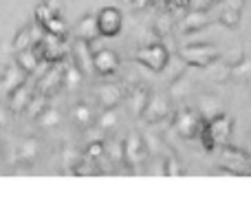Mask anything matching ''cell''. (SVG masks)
I'll return each instance as SVG.
<instances>
[{
    "label": "cell",
    "mask_w": 251,
    "mask_h": 214,
    "mask_svg": "<svg viewBox=\"0 0 251 214\" xmlns=\"http://www.w3.org/2000/svg\"><path fill=\"white\" fill-rule=\"evenodd\" d=\"M124 16L117 7H104L97 13V27H100V35L104 38H115L122 31Z\"/></svg>",
    "instance_id": "cell-1"
},
{
    "label": "cell",
    "mask_w": 251,
    "mask_h": 214,
    "mask_svg": "<svg viewBox=\"0 0 251 214\" xmlns=\"http://www.w3.org/2000/svg\"><path fill=\"white\" fill-rule=\"evenodd\" d=\"M137 62L150 71H163L168 64V51L163 44H150L137 53Z\"/></svg>",
    "instance_id": "cell-2"
},
{
    "label": "cell",
    "mask_w": 251,
    "mask_h": 214,
    "mask_svg": "<svg viewBox=\"0 0 251 214\" xmlns=\"http://www.w3.org/2000/svg\"><path fill=\"white\" fill-rule=\"evenodd\" d=\"M181 57L192 66H207L218 57L216 49L207 44H196V47H185L181 51Z\"/></svg>",
    "instance_id": "cell-3"
},
{
    "label": "cell",
    "mask_w": 251,
    "mask_h": 214,
    "mask_svg": "<svg viewBox=\"0 0 251 214\" xmlns=\"http://www.w3.org/2000/svg\"><path fill=\"white\" fill-rule=\"evenodd\" d=\"M26 71L22 69V66H7L2 73V78H0V91L4 93V95H13V93L18 91L20 86H25L26 82Z\"/></svg>",
    "instance_id": "cell-4"
},
{
    "label": "cell",
    "mask_w": 251,
    "mask_h": 214,
    "mask_svg": "<svg viewBox=\"0 0 251 214\" xmlns=\"http://www.w3.org/2000/svg\"><path fill=\"white\" fill-rule=\"evenodd\" d=\"M86 40H77L73 47V57H75V66H77L82 73L91 75L95 73V53H91V49H88Z\"/></svg>",
    "instance_id": "cell-5"
},
{
    "label": "cell",
    "mask_w": 251,
    "mask_h": 214,
    "mask_svg": "<svg viewBox=\"0 0 251 214\" xmlns=\"http://www.w3.org/2000/svg\"><path fill=\"white\" fill-rule=\"evenodd\" d=\"M117 66H119V57L115 55V51H110V49L95 51V73L110 75L117 71Z\"/></svg>",
    "instance_id": "cell-6"
},
{
    "label": "cell",
    "mask_w": 251,
    "mask_h": 214,
    "mask_svg": "<svg viewBox=\"0 0 251 214\" xmlns=\"http://www.w3.org/2000/svg\"><path fill=\"white\" fill-rule=\"evenodd\" d=\"M176 133L181 137H185V139H192V137H196L201 133V119L194 113H187L185 110L176 119Z\"/></svg>",
    "instance_id": "cell-7"
},
{
    "label": "cell",
    "mask_w": 251,
    "mask_h": 214,
    "mask_svg": "<svg viewBox=\"0 0 251 214\" xmlns=\"http://www.w3.org/2000/svg\"><path fill=\"white\" fill-rule=\"evenodd\" d=\"M146 115L150 122H159V119H163V117H168L170 115V104H168V100H165L163 95H154V97H150V104H148V108H146Z\"/></svg>",
    "instance_id": "cell-8"
},
{
    "label": "cell",
    "mask_w": 251,
    "mask_h": 214,
    "mask_svg": "<svg viewBox=\"0 0 251 214\" xmlns=\"http://www.w3.org/2000/svg\"><path fill=\"white\" fill-rule=\"evenodd\" d=\"M75 35H77V40H86V42H93V40L100 35L97 16H86L84 20H79V25L75 27Z\"/></svg>",
    "instance_id": "cell-9"
},
{
    "label": "cell",
    "mask_w": 251,
    "mask_h": 214,
    "mask_svg": "<svg viewBox=\"0 0 251 214\" xmlns=\"http://www.w3.org/2000/svg\"><path fill=\"white\" fill-rule=\"evenodd\" d=\"M124 144H126V159H128L132 166H137V161H143V155H146V150H143L141 137L130 135L128 139L124 141Z\"/></svg>",
    "instance_id": "cell-10"
},
{
    "label": "cell",
    "mask_w": 251,
    "mask_h": 214,
    "mask_svg": "<svg viewBox=\"0 0 251 214\" xmlns=\"http://www.w3.org/2000/svg\"><path fill=\"white\" fill-rule=\"evenodd\" d=\"M16 64L22 66L26 73H33V71L38 69V64H40V57H38V53L33 51V47H29V49H22V51H18Z\"/></svg>",
    "instance_id": "cell-11"
},
{
    "label": "cell",
    "mask_w": 251,
    "mask_h": 214,
    "mask_svg": "<svg viewBox=\"0 0 251 214\" xmlns=\"http://www.w3.org/2000/svg\"><path fill=\"white\" fill-rule=\"evenodd\" d=\"M97 95H100V104L104 106V108H115V106L119 104V100H122V93H119V88L113 86V84H108V86H101Z\"/></svg>",
    "instance_id": "cell-12"
},
{
    "label": "cell",
    "mask_w": 251,
    "mask_h": 214,
    "mask_svg": "<svg viewBox=\"0 0 251 214\" xmlns=\"http://www.w3.org/2000/svg\"><path fill=\"white\" fill-rule=\"evenodd\" d=\"M209 25V20H207V16H205V11H192L190 16L183 20V25H181V29L183 31H190V33H194V31H199V29H203V27H207Z\"/></svg>",
    "instance_id": "cell-13"
},
{
    "label": "cell",
    "mask_w": 251,
    "mask_h": 214,
    "mask_svg": "<svg viewBox=\"0 0 251 214\" xmlns=\"http://www.w3.org/2000/svg\"><path fill=\"white\" fill-rule=\"evenodd\" d=\"M9 108L13 110V113H20L22 108H26V106L31 104V95H29V91H26V86H20L13 95H9Z\"/></svg>",
    "instance_id": "cell-14"
},
{
    "label": "cell",
    "mask_w": 251,
    "mask_h": 214,
    "mask_svg": "<svg viewBox=\"0 0 251 214\" xmlns=\"http://www.w3.org/2000/svg\"><path fill=\"white\" fill-rule=\"evenodd\" d=\"M223 110L218 108L216 100H212V97H203L201 100V117L205 119V122H212V119L221 117Z\"/></svg>",
    "instance_id": "cell-15"
},
{
    "label": "cell",
    "mask_w": 251,
    "mask_h": 214,
    "mask_svg": "<svg viewBox=\"0 0 251 214\" xmlns=\"http://www.w3.org/2000/svg\"><path fill=\"white\" fill-rule=\"evenodd\" d=\"M18 157H20L25 163H33L35 157H38V144H35L33 139L22 141L20 148H18Z\"/></svg>",
    "instance_id": "cell-16"
},
{
    "label": "cell",
    "mask_w": 251,
    "mask_h": 214,
    "mask_svg": "<svg viewBox=\"0 0 251 214\" xmlns=\"http://www.w3.org/2000/svg\"><path fill=\"white\" fill-rule=\"evenodd\" d=\"M148 104H150V95H148L146 88H137V93H134L132 97V110L137 115H143L148 108Z\"/></svg>",
    "instance_id": "cell-17"
},
{
    "label": "cell",
    "mask_w": 251,
    "mask_h": 214,
    "mask_svg": "<svg viewBox=\"0 0 251 214\" xmlns=\"http://www.w3.org/2000/svg\"><path fill=\"white\" fill-rule=\"evenodd\" d=\"M73 119L79 124V126H91V122H93L91 108H88V106H84V104H79L77 108L73 110Z\"/></svg>",
    "instance_id": "cell-18"
},
{
    "label": "cell",
    "mask_w": 251,
    "mask_h": 214,
    "mask_svg": "<svg viewBox=\"0 0 251 214\" xmlns=\"http://www.w3.org/2000/svg\"><path fill=\"white\" fill-rule=\"evenodd\" d=\"M115 124H117V110L104 108V113H101V117H100V128L101 131H108V128H113Z\"/></svg>",
    "instance_id": "cell-19"
},
{
    "label": "cell",
    "mask_w": 251,
    "mask_h": 214,
    "mask_svg": "<svg viewBox=\"0 0 251 214\" xmlns=\"http://www.w3.org/2000/svg\"><path fill=\"white\" fill-rule=\"evenodd\" d=\"M31 33H33V31H31ZM31 33H29V29L20 31V33H18V38L13 40V49H16V51H22V49L33 47V40H31Z\"/></svg>",
    "instance_id": "cell-20"
},
{
    "label": "cell",
    "mask_w": 251,
    "mask_h": 214,
    "mask_svg": "<svg viewBox=\"0 0 251 214\" xmlns=\"http://www.w3.org/2000/svg\"><path fill=\"white\" fill-rule=\"evenodd\" d=\"M38 119H40V124H42V126H55V124L60 122V113H57L55 108H47Z\"/></svg>",
    "instance_id": "cell-21"
},
{
    "label": "cell",
    "mask_w": 251,
    "mask_h": 214,
    "mask_svg": "<svg viewBox=\"0 0 251 214\" xmlns=\"http://www.w3.org/2000/svg\"><path fill=\"white\" fill-rule=\"evenodd\" d=\"M223 22H227L229 27L238 25V11H236V9H225V11H223Z\"/></svg>",
    "instance_id": "cell-22"
},
{
    "label": "cell",
    "mask_w": 251,
    "mask_h": 214,
    "mask_svg": "<svg viewBox=\"0 0 251 214\" xmlns=\"http://www.w3.org/2000/svg\"><path fill=\"white\" fill-rule=\"evenodd\" d=\"M212 2L214 0H192V9H196V11H205Z\"/></svg>",
    "instance_id": "cell-23"
},
{
    "label": "cell",
    "mask_w": 251,
    "mask_h": 214,
    "mask_svg": "<svg viewBox=\"0 0 251 214\" xmlns=\"http://www.w3.org/2000/svg\"><path fill=\"white\" fill-rule=\"evenodd\" d=\"M4 124H7V110L0 108V126H4Z\"/></svg>",
    "instance_id": "cell-24"
},
{
    "label": "cell",
    "mask_w": 251,
    "mask_h": 214,
    "mask_svg": "<svg viewBox=\"0 0 251 214\" xmlns=\"http://www.w3.org/2000/svg\"><path fill=\"white\" fill-rule=\"evenodd\" d=\"M148 2H150V0H134L132 4H134V7H137V9H143V7H146V4H148Z\"/></svg>",
    "instance_id": "cell-25"
},
{
    "label": "cell",
    "mask_w": 251,
    "mask_h": 214,
    "mask_svg": "<svg viewBox=\"0 0 251 214\" xmlns=\"http://www.w3.org/2000/svg\"><path fill=\"white\" fill-rule=\"evenodd\" d=\"M176 4H181V7L183 4H192V0H176Z\"/></svg>",
    "instance_id": "cell-26"
},
{
    "label": "cell",
    "mask_w": 251,
    "mask_h": 214,
    "mask_svg": "<svg viewBox=\"0 0 251 214\" xmlns=\"http://www.w3.org/2000/svg\"><path fill=\"white\" fill-rule=\"evenodd\" d=\"M156 2H168V0H156Z\"/></svg>",
    "instance_id": "cell-27"
}]
</instances>
